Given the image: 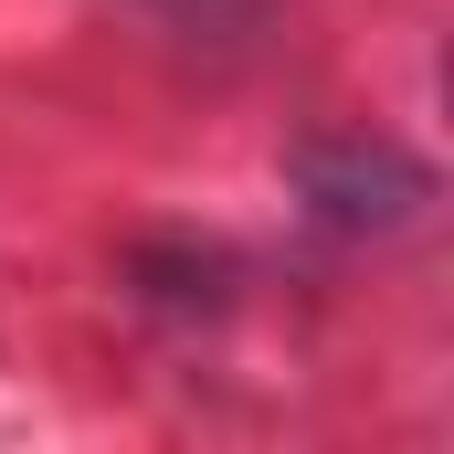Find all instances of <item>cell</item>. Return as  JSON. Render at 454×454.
<instances>
[{"label": "cell", "instance_id": "obj_2", "mask_svg": "<svg viewBox=\"0 0 454 454\" xmlns=\"http://www.w3.org/2000/svg\"><path fill=\"white\" fill-rule=\"evenodd\" d=\"M159 11H169V21H201V32H232L254 0H159Z\"/></svg>", "mask_w": 454, "mask_h": 454}, {"label": "cell", "instance_id": "obj_1", "mask_svg": "<svg viewBox=\"0 0 454 454\" xmlns=\"http://www.w3.org/2000/svg\"><path fill=\"white\" fill-rule=\"evenodd\" d=\"M296 191H307V212H317V223L370 232V223H402V212L423 201V169H412L402 148L339 137V148H307V159H296Z\"/></svg>", "mask_w": 454, "mask_h": 454}]
</instances>
